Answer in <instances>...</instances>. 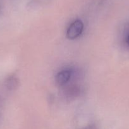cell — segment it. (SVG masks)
Instances as JSON below:
<instances>
[{
  "mask_svg": "<svg viewBox=\"0 0 129 129\" xmlns=\"http://www.w3.org/2000/svg\"><path fill=\"white\" fill-rule=\"evenodd\" d=\"M83 25L81 20H77L73 21L68 27L67 31V36L68 39L73 40L80 36L83 31Z\"/></svg>",
  "mask_w": 129,
  "mask_h": 129,
  "instance_id": "1",
  "label": "cell"
},
{
  "mask_svg": "<svg viewBox=\"0 0 129 129\" xmlns=\"http://www.w3.org/2000/svg\"><path fill=\"white\" fill-rule=\"evenodd\" d=\"M71 73L69 71L63 70L57 74L56 76V82L59 86L65 84L70 79Z\"/></svg>",
  "mask_w": 129,
  "mask_h": 129,
  "instance_id": "2",
  "label": "cell"
},
{
  "mask_svg": "<svg viewBox=\"0 0 129 129\" xmlns=\"http://www.w3.org/2000/svg\"><path fill=\"white\" fill-rule=\"evenodd\" d=\"M17 83H16V80L13 78H9L7 80V83H6V85H7L8 88L9 89H13V88H14L15 85Z\"/></svg>",
  "mask_w": 129,
  "mask_h": 129,
  "instance_id": "3",
  "label": "cell"
},
{
  "mask_svg": "<svg viewBox=\"0 0 129 129\" xmlns=\"http://www.w3.org/2000/svg\"><path fill=\"white\" fill-rule=\"evenodd\" d=\"M126 44H127L128 46L129 47V34L127 35V36H126Z\"/></svg>",
  "mask_w": 129,
  "mask_h": 129,
  "instance_id": "4",
  "label": "cell"
}]
</instances>
